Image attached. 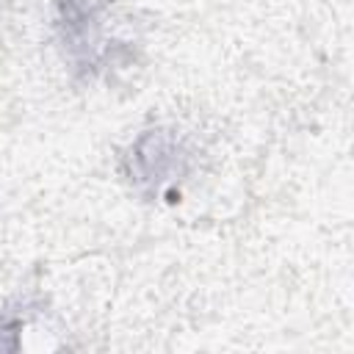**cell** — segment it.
Wrapping results in <instances>:
<instances>
[{
  "label": "cell",
  "mask_w": 354,
  "mask_h": 354,
  "mask_svg": "<svg viewBox=\"0 0 354 354\" xmlns=\"http://www.w3.org/2000/svg\"><path fill=\"white\" fill-rule=\"evenodd\" d=\"M105 0H61L58 28L66 44V53L75 64L97 69L102 55V11Z\"/></svg>",
  "instance_id": "6da1fadb"
},
{
  "label": "cell",
  "mask_w": 354,
  "mask_h": 354,
  "mask_svg": "<svg viewBox=\"0 0 354 354\" xmlns=\"http://www.w3.org/2000/svg\"><path fill=\"white\" fill-rule=\"evenodd\" d=\"M133 177L136 183H149L155 188L166 185L171 180V174H183L185 171V152L180 147V141L163 130H152L147 136H141L133 147Z\"/></svg>",
  "instance_id": "7a4b0ae2"
}]
</instances>
